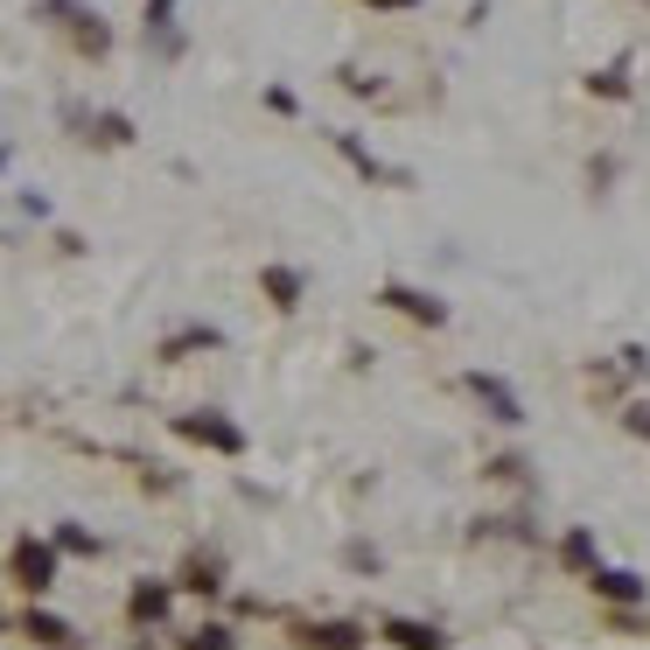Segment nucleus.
Instances as JSON below:
<instances>
[{
  "label": "nucleus",
  "mask_w": 650,
  "mask_h": 650,
  "mask_svg": "<svg viewBox=\"0 0 650 650\" xmlns=\"http://www.w3.org/2000/svg\"><path fill=\"white\" fill-rule=\"evenodd\" d=\"M176 434H182V441H203V448H224V455L245 448V434L232 427V419H217V413H182Z\"/></svg>",
  "instance_id": "obj_1"
},
{
  "label": "nucleus",
  "mask_w": 650,
  "mask_h": 650,
  "mask_svg": "<svg viewBox=\"0 0 650 650\" xmlns=\"http://www.w3.org/2000/svg\"><path fill=\"white\" fill-rule=\"evenodd\" d=\"M469 385H475V399H483V406H490V419H504V427H518V419H525V406H518V392H511V385H504V378H483V371H475V378H469Z\"/></svg>",
  "instance_id": "obj_2"
},
{
  "label": "nucleus",
  "mask_w": 650,
  "mask_h": 650,
  "mask_svg": "<svg viewBox=\"0 0 650 650\" xmlns=\"http://www.w3.org/2000/svg\"><path fill=\"white\" fill-rule=\"evenodd\" d=\"M14 573H22V587H29V595H43V587H49V573H56V560H49V546H35V539H22V546H14Z\"/></svg>",
  "instance_id": "obj_3"
},
{
  "label": "nucleus",
  "mask_w": 650,
  "mask_h": 650,
  "mask_svg": "<svg viewBox=\"0 0 650 650\" xmlns=\"http://www.w3.org/2000/svg\"><path fill=\"white\" fill-rule=\"evenodd\" d=\"M385 301L392 309H406V315H419V322H448V309L434 294H413V287H385Z\"/></svg>",
  "instance_id": "obj_4"
},
{
  "label": "nucleus",
  "mask_w": 650,
  "mask_h": 650,
  "mask_svg": "<svg viewBox=\"0 0 650 650\" xmlns=\"http://www.w3.org/2000/svg\"><path fill=\"white\" fill-rule=\"evenodd\" d=\"M385 637L399 650H441V629H427V623H385Z\"/></svg>",
  "instance_id": "obj_5"
},
{
  "label": "nucleus",
  "mask_w": 650,
  "mask_h": 650,
  "mask_svg": "<svg viewBox=\"0 0 650 650\" xmlns=\"http://www.w3.org/2000/svg\"><path fill=\"white\" fill-rule=\"evenodd\" d=\"M309 650H357V629L350 623H322V629H309Z\"/></svg>",
  "instance_id": "obj_6"
},
{
  "label": "nucleus",
  "mask_w": 650,
  "mask_h": 650,
  "mask_svg": "<svg viewBox=\"0 0 650 650\" xmlns=\"http://www.w3.org/2000/svg\"><path fill=\"white\" fill-rule=\"evenodd\" d=\"M595 587H602L608 602H637V595H643V581H637V573H595Z\"/></svg>",
  "instance_id": "obj_7"
},
{
  "label": "nucleus",
  "mask_w": 650,
  "mask_h": 650,
  "mask_svg": "<svg viewBox=\"0 0 650 650\" xmlns=\"http://www.w3.org/2000/svg\"><path fill=\"white\" fill-rule=\"evenodd\" d=\"M266 294L280 301V309H294V294H301V280L287 273V266H273V273H266Z\"/></svg>",
  "instance_id": "obj_8"
},
{
  "label": "nucleus",
  "mask_w": 650,
  "mask_h": 650,
  "mask_svg": "<svg viewBox=\"0 0 650 650\" xmlns=\"http://www.w3.org/2000/svg\"><path fill=\"white\" fill-rule=\"evenodd\" d=\"M161 608H168V587H141V595H133V616L141 623H155Z\"/></svg>",
  "instance_id": "obj_9"
},
{
  "label": "nucleus",
  "mask_w": 650,
  "mask_h": 650,
  "mask_svg": "<svg viewBox=\"0 0 650 650\" xmlns=\"http://www.w3.org/2000/svg\"><path fill=\"white\" fill-rule=\"evenodd\" d=\"M29 637H35V643H70V629L56 623V616H29Z\"/></svg>",
  "instance_id": "obj_10"
},
{
  "label": "nucleus",
  "mask_w": 650,
  "mask_h": 650,
  "mask_svg": "<svg viewBox=\"0 0 650 650\" xmlns=\"http://www.w3.org/2000/svg\"><path fill=\"white\" fill-rule=\"evenodd\" d=\"M587 85H595V91H602V99H623V91H629V85H623V64H608V70H602V78H587Z\"/></svg>",
  "instance_id": "obj_11"
},
{
  "label": "nucleus",
  "mask_w": 650,
  "mask_h": 650,
  "mask_svg": "<svg viewBox=\"0 0 650 650\" xmlns=\"http://www.w3.org/2000/svg\"><path fill=\"white\" fill-rule=\"evenodd\" d=\"M587 560H595V539H587V531H573V539H567V567H587Z\"/></svg>",
  "instance_id": "obj_12"
},
{
  "label": "nucleus",
  "mask_w": 650,
  "mask_h": 650,
  "mask_svg": "<svg viewBox=\"0 0 650 650\" xmlns=\"http://www.w3.org/2000/svg\"><path fill=\"white\" fill-rule=\"evenodd\" d=\"M168 14H176V0H147V29L168 35Z\"/></svg>",
  "instance_id": "obj_13"
},
{
  "label": "nucleus",
  "mask_w": 650,
  "mask_h": 650,
  "mask_svg": "<svg viewBox=\"0 0 650 650\" xmlns=\"http://www.w3.org/2000/svg\"><path fill=\"white\" fill-rule=\"evenodd\" d=\"M189 650H224V629H203V637L189 643Z\"/></svg>",
  "instance_id": "obj_14"
},
{
  "label": "nucleus",
  "mask_w": 650,
  "mask_h": 650,
  "mask_svg": "<svg viewBox=\"0 0 650 650\" xmlns=\"http://www.w3.org/2000/svg\"><path fill=\"white\" fill-rule=\"evenodd\" d=\"M629 427H637V434H650V413H629Z\"/></svg>",
  "instance_id": "obj_15"
},
{
  "label": "nucleus",
  "mask_w": 650,
  "mask_h": 650,
  "mask_svg": "<svg viewBox=\"0 0 650 650\" xmlns=\"http://www.w3.org/2000/svg\"><path fill=\"white\" fill-rule=\"evenodd\" d=\"M371 8H413V0H371Z\"/></svg>",
  "instance_id": "obj_16"
}]
</instances>
